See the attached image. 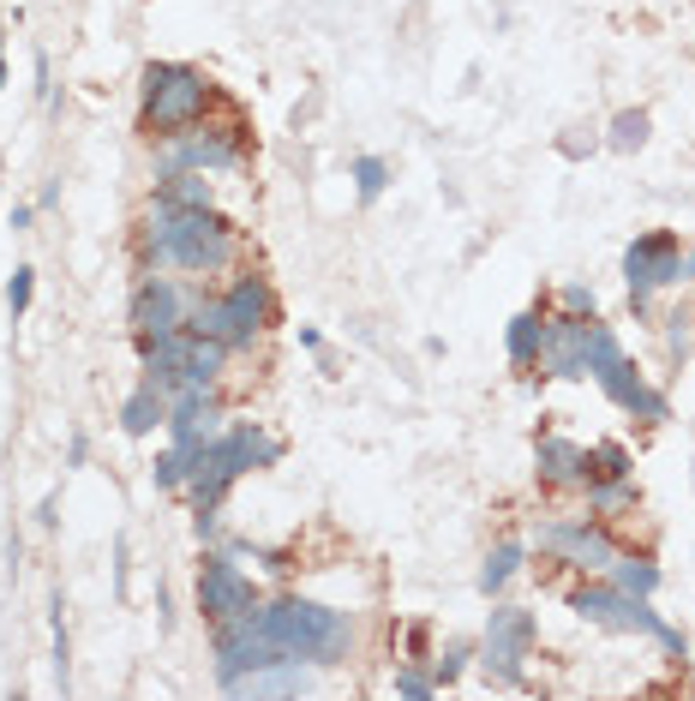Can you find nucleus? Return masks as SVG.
<instances>
[{"label": "nucleus", "mask_w": 695, "mask_h": 701, "mask_svg": "<svg viewBox=\"0 0 695 701\" xmlns=\"http://www.w3.org/2000/svg\"><path fill=\"white\" fill-rule=\"evenodd\" d=\"M240 258V228L216 210H168L150 204V222L138 228V264L144 270H186V276H222Z\"/></svg>", "instance_id": "obj_1"}, {"label": "nucleus", "mask_w": 695, "mask_h": 701, "mask_svg": "<svg viewBox=\"0 0 695 701\" xmlns=\"http://www.w3.org/2000/svg\"><path fill=\"white\" fill-rule=\"evenodd\" d=\"M258 624L282 648V660H300V666H342L354 648V618L336 606H318L306 594H282V600L258 606Z\"/></svg>", "instance_id": "obj_2"}, {"label": "nucleus", "mask_w": 695, "mask_h": 701, "mask_svg": "<svg viewBox=\"0 0 695 701\" xmlns=\"http://www.w3.org/2000/svg\"><path fill=\"white\" fill-rule=\"evenodd\" d=\"M270 324H276V288L258 270H240L222 294H192V306H186V330L222 342L228 354L252 348Z\"/></svg>", "instance_id": "obj_3"}, {"label": "nucleus", "mask_w": 695, "mask_h": 701, "mask_svg": "<svg viewBox=\"0 0 695 701\" xmlns=\"http://www.w3.org/2000/svg\"><path fill=\"white\" fill-rule=\"evenodd\" d=\"M138 132L144 138H180V132H192L204 114H210V102H216V84L198 72V66H186V60H150L144 66V78H138Z\"/></svg>", "instance_id": "obj_4"}, {"label": "nucleus", "mask_w": 695, "mask_h": 701, "mask_svg": "<svg viewBox=\"0 0 695 701\" xmlns=\"http://www.w3.org/2000/svg\"><path fill=\"white\" fill-rule=\"evenodd\" d=\"M570 612L588 618V624H600V630H618V636H648V642H660L666 660H684V654H690L684 630H672V624L654 612L648 594H624L618 582H588V588H576V594H570Z\"/></svg>", "instance_id": "obj_5"}, {"label": "nucleus", "mask_w": 695, "mask_h": 701, "mask_svg": "<svg viewBox=\"0 0 695 701\" xmlns=\"http://www.w3.org/2000/svg\"><path fill=\"white\" fill-rule=\"evenodd\" d=\"M588 378H594V384L606 390V402L624 408L630 420H648V426L672 420L666 390H654V384L636 372V360L624 354V342L612 336V324H594V342H588Z\"/></svg>", "instance_id": "obj_6"}, {"label": "nucleus", "mask_w": 695, "mask_h": 701, "mask_svg": "<svg viewBox=\"0 0 695 701\" xmlns=\"http://www.w3.org/2000/svg\"><path fill=\"white\" fill-rule=\"evenodd\" d=\"M684 276H690V258H684V240L672 228H648V234H636L624 246V288H630L636 312H648L654 294L660 288H678Z\"/></svg>", "instance_id": "obj_7"}, {"label": "nucleus", "mask_w": 695, "mask_h": 701, "mask_svg": "<svg viewBox=\"0 0 695 701\" xmlns=\"http://www.w3.org/2000/svg\"><path fill=\"white\" fill-rule=\"evenodd\" d=\"M534 642H540V624L528 606H492L486 618V642H480V666L486 678L510 684V690H528V660H534Z\"/></svg>", "instance_id": "obj_8"}, {"label": "nucleus", "mask_w": 695, "mask_h": 701, "mask_svg": "<svg viewBox=\"0 0 695 701\" xmlns=\"http://www.w3.org/2000/svg\"><path fill=\"white\" fill-rule=\"evenodd\" d=\"M246 162V126L228 120V126H192L180 138H168V156H162V174H222V168H240Z\"/></svg>", "instance_id": "obj_9"}, {"label": "nucleus", "mask_w": 695, "mask_h": 701, "mask_svg": "<svg viewBox=\"0 0 695 701\" xmlns=\"http://www.w3.org/2000/svg\"><path fill=\"white\" fill-rule=\"evenodd\" d=\"M540 552L570 564V570H588V576H606L618 564V540L606 534L600 516H564V522H540Z\"/></svg>", "instance_id": "obj_10"}, {"label": "nucleus", "mask_w": 695, "mask_h": 701, "mask_svg": "<svg viewBox=\"0 0 695 701\" xmlns=\"http://www.w3.org/2000/svg\"><path fill=\"white\" fill-rule=\"evenodd\" d=\"M276 660H282V648L264 636L258 606L240 612V618H228V624H216V690H234L240 678H252V672H264Z\"/></svg>", "instance_id": "obj_11"}, {"label": "nucleus", "mask_w": 695, "mask_h": 701, "mask_svg": "<svg viewBox=\"0 0 695 701\" xmlns=\"http://www.w3.org/2000/svg\"><path fill=\"white\" fill-rule=\"evenodd\" d=\"M258 606V588H252V576L234 564V552H204V564H198V612L210 618V624H228V618H240V612H252Z\"/></svg>", "instance_id": "obj_12"}, {"label": "nucleus", "mask_w": 695, "mask_h": 701, "mask_svg": "<svg viewBox=\"0 0 695 701\" xmlns=\"http://www.w3.org/2000/svg\"><path fill=\"white\" fill-rule=\"evenodd\" d=\"M594 312H546L540 336V378H588V342H594Z\"/></svg>", "instance_id": "obj_13"}, {"label": "nucleus", "mask_w": 695, "mask_h": 701, "mask_svg": "<svg viewBox=\"0 0 695 701\" xmlns=\"http://www.w3.org/2000/svg\"><path fill=\"white\" fill-rule=\"evenodd\" d=\"M186 306H192V288H186V282H174V276H162V270H144L138 288H132L126 318H132L138 336H162V330H180V324H186Z\"/></svg>", "instance_id": "obj_14"}, {"label": "nucleus", "mask_w": 695, "mask_h": 701, "mask_svg": "<svg viewBox=\"0 0 695 701\" xmlns=\"http://www.w3.org/2000/svg\"><path fill=\"white\" fill-rule=\"evenodd\" d=\"M216 420H222V408H216L210 384H180V390L168 396V438H174L180 450H198L210 432H222Z\"/></svg>", "instance_id": "obj_15"}, {"label": "nucleus", "mask_w": 695, "mask_h": 701, "mask_svg": "<svg viewBox=\"0 0 695 701\" xmlns=\"http://www.w3.org/2000/svg\"><path fill=\"white\" fill-rule=\"evenodd\" d=\"M534 468H540V486L570 492V486H588L594 480V450H582L576 438H540Z\"/></svg>", "instance_id": "obj_16"}, {"label": "nucleus", "mask_w": 695, "mask_h": 701, "mask_svg": "<svg viewBox=\"0 0 695 701\" xmlns=\"http://www.w3.org/2000/svg\"><path fill=\"white\" fill-rule=\"evenodd\" d=\"M156 426H168V390L150 384V378H138V390L120 402V432L126 438H150Z\"/></svg>", "instance_id": "obj_17"}, {"label": "nucleus", "mask_w": 695, "mask_h": 701, "mask_svg": "<svg viewBox=\"0 0 695 701\" xmlns=\"http://www.w3.org/2000/svg\"><path fill=\"white\" fill-rule=\"evenodd\" d=\"M540 336H546V306H528V312L510 318V330H504V354H510L516 372H540Z\"/></svg>", "instance_id": "obj_18"}, {"label": "nucleus", "mask_w": 695, "mask_h": 701, "mask_svg": "<svg viewBox=\"0 0 695 701\" xmlns=\"http://www.w3.org/2000/svg\"><path fill=\"white\" fill-rule=\"evenodd\" d=\"M228 696H312V678L300 672V660H276V666L252 672V678H240Z\"/></svg>", "instance_id": "obj_19"}, {"label": "nucleus", "mask_w": 695, "mask_h": 701, "mask_svg": "<svg viewBox=\"0 0 695 701\" xmlns=\"http://www.w3.org/2000/svg\"><path fill=\"white\" fill-rule=\"evenodd\" d=\"M522 564H528V546H522V540L492 546V552H486V564H480V594H486V600H492V594H504V588L522 576Z\"/></svg>", "instance_id": "obj_20"}, {"label": "nucleus", "mask_w": 695, "mask_h": 701, "mask_svg": "<svg viewBox=\"0 0 695 701\" xmlns=\"http://www.w3.org/2000/svg\"><path fill=\"white\" fill-rule=\"evenodd\" d=\"M636 474L630 480H588V516L612 522V516H636Z\"/></svg>", "instance_id": "obj_21"}, {"label": "nucleus", "mask_w": 695, "mask_h": 701, "mask_svg": "<svg viewBox=\"0 0 695 701\" xmlns=\"http://www.w3.org/2000/svg\"><path fill=\"white\" fill-rule=\"evenodd\" d=\"M210 198H216V192H210V180H204V174H162L150 204H168V210H198V204H210Z\"/></svg>", "instance_id": "obj_22"}, {"label": "nucleus", "mask_w": 695, "mask_h": 701, "mask_svg": "<svg viewBox=\"0 0 695 701\" xmlns=\"http://www.w3.org/2000/svg\"><path fill=\"white\" fill-rule=\"evenodd\" d=\"M648 132H654V114H648V108H618V114H612V126H606V144L630 156V150H642V144H648Z\"/></svg>", "instance_id": "obj_23"}, {"label": "nucleus", "mask_w": 695, "mask_h": 701, "mask_svg": "<svg viewBox=\"0 0 695 701\" xmlns=\"http://www.w3.org/2000/svg\"><path fill=\"white\" fill-rule=\"evenodd\" d=\"M222 366H228V348L222 342H210V336H192V348H186V384H216L222 378Z\"/></svg>", "instance_id": "obj_24"}, {"label": "nucleus", "mask_w": 695, "mask_h": 701, "mask_svg": "<svg viewBox=\"0 0 695 701\" xmlns=\"http://www.w3.org/2000/svg\"><path fill=\"white\" fill-rule=\"evenodd\" d=\"M606 576H612L624 594H648V600L660 594V564H654V558H630V552H618V564H612Z\"/></svg>", "instance_id": "obj_25"}, {"label": "nucleus", "mask_w": 695, "mask_h": 701, "mask_svg": "<svg viewBox=\"0 0 695 701\" xmlns=\"http://www.w3.org/2000/svg\"><path fill=\"white\" fill-rule=\"evenodd\" d=\"M384 192H390V162L384 156H354V198L378 204Z\"/></svg>", "instance_id": "obj_26"}, {"label": "nucleus", "mask_w": 695, "mask_h": 701, "mask_svg": "<svg viewBox=\"0 0 695 701\" xmlns=\"http://www.w3.org/2000/svg\"><path fill=\"white\" fill-rule=\"evenodd\" d=\"M48 642H54V684L72 690V636H66V606H48Z\"/></svg>", "instance_id": "obj_27"}, {"label": "nucleus", "mask_w": 695, "mask_h": 701, "mask_svg": "<svg viewBox=\"0 0 695 701\" xmlns=\"http://www.w3.org/2000/svg\"><path fill=\"white\" fill-rule=\"evenodd\" d=\"M186 468H192V450H180V444H168V450L156 456V468H150V480H156V492H186Z\"/></svg>", "instance_id": "obj_28"}, {"label": "nucleus", "mask_w": 695, "mask_h": 701, "mask_svg": "<svg viewBox=\"0 0 695 701\" xmlns=\"http://www.w3.org/2000/svg\"><path fill=\"white\" fill-rule=\"evenodd\" d=\"M630 474H636V456H630L624 444L606 438V444L594 450V480H630Z\"/></svg>", "instance_id": "obj_29"}, {"label": "nucleus", "mask_w": 695, "mask_h": 701, "mask_svg": "<svg viewBox=\"0 0 695 701\" xmlns=\"http://www.w3.org/2000/svg\"><path fill=\"white\" fill-rule=\"evenodd\" d=\"M396 696L432 701V696H438V678H432V672H420V660H408V666H396Z\"/></svg>", "instance_id": "obj_30"}, {"label": "nucleus", "mask_w": 695, "mask_h": 701, "mask_svg": "<svg viewBox=\"0 0 695 701\" xmlns=\"http://www.w3.org/2000/svg\"><path fill=\"white\" fill-rule=\"evenodd\" d=\"M30 294H36V270H30V264H18V270H12V282H6V312H12V324L30 312Z\"/></svg>", "instance_id": "obj_31"}, {"label": "nucleus", "mask_w": 695, "mask_h": 701, "mask_svg": "<svg viewBox=\"0 0 695 701\" xmlns=\"http://www.w3.org/2000/svg\"><path fill=\"white\" fill-rule=\"evenodd\" d=\"M462 666H468V642H450V648L432 660V678H438V690H444V684H456V678H462Z\"/></svg>", "instance_id": "obj_32"}, {"label": "nucleus", "mask_w": 695, "mask_h": 701, "mask_svg": "<svg viewBox=\"0 0 695 701\" xmlns=\"http://www.w3.org/2000/svg\"><path fill=\"white\" fill-rule=\"evenodd\" d=\"M126 564H132V540H126V534H114V600H126V594H132Z\"/></svg>", "instance_id": "obj_33"}, {"label": "nucleus", "mask_w": 695, "mask_h": 701, "mask_svg": "<svg viewBox=\"0 0 695 701\" xmlns=\"http://www.w3.org/2000/svg\"><path fill=\"white\" fill-rule=\"evenodd\" d=\"M558 312H594V288L588 282H564L558 288Z\"/></svg>", "instance_id": "obj_34"}, {"label": "nucleus", "mask_w": 695, "mask_h": 701, "mask_svg": "<svg viewBox=\"0 0 695 701\" xmlns=\"http://www.w3.org/2000/svg\"><path fill=\"white\" fill-rule=\"evenodd\" d=\"M30 66H36V96H42V108H54L60 96H54V78H48V54L36 48V54H30Z\"/></svg>", "instance_id": "obj_35"}, {"label": "nucleus", "mask_w": 695, "mask_h": 701, "mask_svg": "<svg viewBox=\"0 0 695 701\" xmlns=\"http://www.w3.org/2000/svg\"><path fill=\"white\" fill-rule=\"evenodd\" d=\"M84 462H90V438L72 432V438H66V468H84Z\"/></svg>", "instance_id": "obj_36"}, {"label": "nucleus", "mask_w": 695, "mask_h": 701, "mask_svg": "<svg viewBox=\"0 0 695 701\" xmlns=\"http://www.w3.org/2000/svg\"><path fill=\"white\" fill-rule=\"evenodd\" d=\"M30 222H36V204H12V216H6V228H12V234H24Z\"/></svg>", "instance_id": "obj_37"}, {"label": "nucleus", "mask_w": 695, "mask_h": 701, "mask_svg": "<svg viewBox=\"0 0 695 701\" xmlns=\"http://www.w3.org/2000/svg\"><path fill=\"white\" fill-rule=\"evenodd\" d=\"M156 624H162V630H174V600H168V588H162V582H156Z\"/></svg>", "instance_id": "obj_38"}, {"label": "nucleus", "mask_w": 695, "mask_h": 701, "mask_svg": "<svg viewBox=\"0 0 695 701\" xmlns=\"http://www.w3.org/2000/svg\"><path fill=\"white\" fill-rule=\"evenodd\" d=\"M426 636H432L426 624H408V654H414V660H426Z\"/></svg>", "instance_id": "obj_39"}, {"label": "nucleus", "mask_w": 695, "mask_h": 701, "mask_svg": "<svg viewBox=\"0 0 695 701\" xmlns=\"http://www.w3.org/2000/svg\"><path fill=\"white\" fill-rule=\"evenodd\" d=\"M60 204V180H42V192H36V210H54Z\"/></svg>", "instance_id": "obj_40"}, {"label": "nucleus", "mask_w": 695, "mask_h": 701, "mask_svg": "<svg viewBox=\"0 0 695 701\" xmlns=\"http://www.w3.org/2000/svg\"><path fill=\"white\" fill-rule=\"evenodd\" d=\"M54 510H60V504H54V492H48V498H42V504H36V528H54V522H60V516H54Z\"/></svg>", "instance_id": "obj_41"}, {"label": "nucleus", "mask_w": 695, "mask_h": 701, "mask_svg": "<svg viewBox=\"0 0 695 701\" xmlns=\"http://www.w3.org/2000/svg\"><path fill=\"white\" fill-rule=\"evenodd\" d=\"M300 348H306V354H324V330L306 324V330H300Z\"/></svg>", "instance_id": "obj_42"}, {"label": "nucleus", "mask_w": 695, "mask_h": 701, "mask_svg": "<svg viewBox=\"0 0 695 701\" xmlns=\"http://www.w3.org/2000/svg\"><path fill=\"white\" fill-rule=\"evenodd\" d=\"M0 90H6V36H0Z\"/></svg>", "instance_id": "obj_43"}, {"label": "nucleus", "mask_w": 695, "mask_h": 701, "mask_svg": "<svg viewBox=\"0 0 695 701\" xmlns=\"http://www.w3.org/2000/svg\"><path fill=\"white\" fill-rule=\"evenodd\" d=\"M690 276H695V252H690Z\"/></svg>", "instance_id": "obj_44"}]
</instances>
